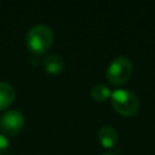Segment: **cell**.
Instances as JSON below:
<instances>
[{
    "label": "cell",
    "mask_w": 155,
    "mask_h": 155,
    "mask_svg": "<svg viewBox=\"0 0 155 155\" xmlns=\"http://www.w3.org/2000/svg\"><path fill=\"white\" fill-rule=\"evenodd\" d=\"M64 65H65V62L64 59L58 56V54H47L42 59V67L48 73H52V74H56V73H59L64 69Z\"/></svg>",
    "instance_id": "8992f818"
},
{
    "label": "cell",
    "mask_w": 155,
    "mask_h": 155,
    "mask_svg": "<svg viewBox=\"0 0 155 155\" xmlns=\"http://www.w3.org/2000/svg\"><path fill=\"white\" fill-rule=\"evenodd\" d=\"M10 149V140L6 136L0 133V155H6Z\"/></svg>",
    "instance_id": "9c48e42d"
},
{
    "label": "cell",
    "mask_w": 155,
    "mask_h": 155,
    "mask_svg": "<svg viewBox=\"0 0 155 155\" xmlns=\"http://www.w3.org/2000/svg\"><path fill=\"white\" fill-rule=\"evenodd\" d=\"M53 41V33L51 28L46 24L33 25L25 35L27 47L35 56L45 53Z\"/></svg>",
    "instance_id": "6da1fadb"
},
{
    "label": "cell",
    "mask_w": 155,
    "mask_h": 155,
    "mask_svg": "<svg viewBox=\"0 0 155 155\" xmlns=\"http://www.w3.org/2000/svg\"><path fill=\"white\" fill-rule=\"evenodd\" d=\"M107 79L113 85H122L132 75V63L125 56H117L110 61L105 71Z\"/></svg>",
    "instance_id": "3957f363"
},
{
    "label": "cell",
    "mask_w": 155,
    "mask_h": 155,
    "mask_svg": "<svg viewBox=\"0 0 155 155\" xmlns=\"http://www.w3.org/2000/svg\"><path fill=\"white\" fill-rule=\"evenodd\" d=\"M101 155H114V154H111V153H102Z\"/></svg>",
    "instance_id": "30bf717a"
},
{
    "label": "cell",
    "mask_w": 155,
    "mask_h": 155,
    "mask_svg": "<svg viewBox=\"0 0 155 155\" xmlns=\"http://www.w3.org/2000/svg\"><path fill=\"white\" fill-rule=\"evenodd\" d=\"M98 139L104 148H113L117 143V132L111 126H103L98 131Z\"/></svg>",
    "instance_id": "5b68a950"
},
{
    "label": "cell",
    "mask_w": 155,
    "mask_h": 155,
    "mask_svg": "<svg viewBox=\"0 0 155 155\" xmlns=\"http://www.w3.org/2000/svg\"><path fill=\"white\" fill-rule=\"evenodd\" d=\"M16 91L7 81H0V110L7 108L15 99Z\"/></svg>",
    "instance_id": "52a82bcc"
},
{
    "label": "cell",
    "mask_w": 155,
    "mask_h": 155,
    "mask_svg": "<svg viewBox=\"0 0 155 155\" xmlns=\"http://www.w3.org/2000/svg\"><path fill=\"white\" fill-rule=\"evenodd\" d=\"M111 92L109 90V87L104 84H96L92 86L91 88V96L93 97V99L98 101V102H104L110 97Z\"/></svg>",
    "instance_id": "ba28073f"
},
{
    "label": "cell",
    "mask_w": 155,
    "mask_h": 155,
    "mask_svg": "<svg viewBox=\"0 0 155 155\" xmlns=\"http://www.w3.org/2000/svg\"><path fill=\"white\" fill-rule=\"evenodd\" d=\"M24 126V116L17 109H10L0 116V128L7 134L18 133Z\"/></svg>",
    "instance_id": "277c9868"
},
{
    "label": "cell",
    "mask_w": 155,
    "mask_h": 155,
    "mask_svg": "<svg viewBox=\"0 0 155 155\" xmlns=\"http://www.w3.org/2000/svg\"><path fill=\"white\" fill-rule=\"evenodd\" d=\"M110 102L113 108L122 116H132L139 109L138 97L130 90L117 88L111 92Z\"/></svg>",
    "instance_id": "7a4b0ae2"
}]
</instances>
